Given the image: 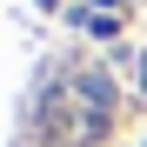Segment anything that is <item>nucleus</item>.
Here are the masks:
<instances>
[{"label":"nucleus","instance_id":"f257e3e1","mask_svg":"<svg viewBox=\"0 0 147 147\" xmlns=\"http://www.w3.org/2000/svg\"><path fill=\"white\" fill-rule=\"evenodd\" d=\"M140 87H147V67H140Z\"/></svg>","mask_w":147,"mask_h":147}]
</instances>
